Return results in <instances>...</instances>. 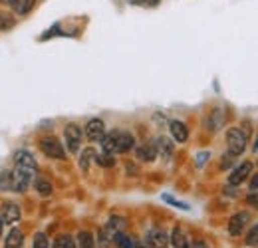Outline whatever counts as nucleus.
<instances>
[{
  "instance_id": "6e6552de",
  "label": "nucleus",
  "mask_w": 258,
  "mask_h": 248,
  "mask_svg": "<svg viewBox=\"0 0 258 248\" xmlns=\"http://www.w3.org/2000/svg\"><path fill=\"white\" fill-rule=\"evenodd\" d=\"M86 137L92 141V143H101V139L105 137V123L101 119H90L86 123Z\"/></svg>"
},
{
  "instance_id": "0eeeda50",
  "label": "nucleus",
  "mask_w": 258,
  "mask_h": 248,
  "mask_svg": "<svg viewBox=\"0 0 258 248\" xmlns=\"http://www.w3.org/2000/svg\"><path fill=\"white\" fill-rule=\"evenodd\" d=\"M250 173H252V163H250V161L240 163L238 167H234V169L230 171V175H228V185L238 187L240 183H244V181L248 179Z\"/></svg>"
},
{
  "instance_id": "4c0bfd02",
  "label": "nucleus",
  "mask_w": 258,
  "mask_h": 248,
  "mask_svg": "<svg viewBox=\"0 0 258 248\" xmlns=\"http://www.w3.org/2000/svg\"><path fill=\"white\" fill-rule=\"evenodd\" d=\"M135 248H145V246H135Z\"/></svg>"
},
{
  "instance_id": "c85d7f7f",
  "label": "nucleus",
  "mask_w": 258,
  "mask_h": 248,
  "mask_svg": "<svg viewBox=\"0 0 258 248\" xmlns=\"http://www.w3.org/2000/svg\"><path fill=\"white\" fill-rule=\"evenodd\" d=\"M16 22H14V18L10 16V14H4V12H0V30H8V28H12Z\"/></svg>"
},
{
  "instance_id": "4be33fe9",
  "label": "nucleus",
  "mask_w": 258,
  "mask_h": 248,
  "mask_svg": "<svg viewBox=\"0 0 258 248\" xmlns=\"http://www.w3.org/2000/svg\"><path fill=\"white\" fill-rule=\"evenodd\" d=\"M34 189H36V193L42 195V197H50V195H52V183L46 181V179H42V177L34 179Z\"/></svg>"
},
{
  "instance_id": "f704fd0d",
  "label": "nucleus",
  "mask_w": 258,
  "mask_h": 248,
  "mask_svg": "<svg viewBox=\"0 0 258 248\" xmlns=\"http://www.w3.org/2000/svg\"><path fill=\"white\" fill-rule=\"evenodd\" d=\"M252 151H258V137H256V141H254V145H252Z\"/></svg>"
},
{
  "instance_id": "bb28decb",
  "label": "nucleus",
  "mask_w": 258,
  "mask_h": 248,
  "mask_svg": "<svg viewBox=\"0 0 258 248\" xmlns=\"http://www.w3.org/2000/svg\"><path fill=\"white\" fill-rule=\"evenodd\" d=\"M246 244L250 246H258V222L250 226V230L246 232Z\"/></svg>"
},
{
  "instance_id": "20e7f679",
  "label": "nucleus",
  "mask_w": 258,
  "mask_h": 248,
  "mask_svg": "<svg viewBox=\"0 0 258 248\" xmlns=\"http://www.w3.org/2000/svg\"><path fill=\"white\" fill-rule=\"evenodd\" d=\"M82 129L78 127L76 123H68L64 129V141H66V147L70 153H78L80 151V145H82Z\"/></svg>"
},
{
  "instance_id": "4468645a",
  "label": "nucleus",
  "mask_w": 258,
  "mask_h": 248,
  "mask_svg": "<svg viewBox=\"0 0 258 248\" xmlns=\"http://www.w3.org/2000/svg\"><path fill=\"white\" fill-rule=\"evenodd\" d=\"M171 244L173 248H191V240L187 236V232L181 226H175L171 232Z\"/></svg>"
},
{
  "instance_id": "f03ea898",
  "label": "nucleus",
  "mask_w": 258,
  "mask_h": 248,
  "mask_svg": "<svg viewBox=\"0 0 258 248\" xmlns=\"http://www.w3.org/2000/svg\"><path fill=\"white\" fill-rule=\"evenodd\" d=\"M246 143H248L246 133L240 127H230L226 131V149H228V153L236 157L242 155L246 151Z\"/></svg>"
},
{
  "instance_id": "423d86ee",
  "label": "nucleus",
  "mask_w": 258,
  "mask_h": 248,
  "mask_svg": "<svg viewBox=\"0 0 258 248\" xmlns=\"http://www.w3.org/2000/svg\"><path fill=\"white\" fill-rule=\"evenodd\" d=\"M248 222H250V215L244 213V211L232 215L230 220H228V234H230V236H240V234L244 232V228L248 226Z\"/></svg>"
},
{
  "instance_id": "6ab92c4d",
  "label": "nucleus",
  "mask_w": 258,
  "mask_h": 248,
  "mask_svg": "<svg viewBox=\"0 0 258 248\" xmlns=\"http://www.w3.org/2000/svg\"><path fill=\"white\" fill-rule=\"evenodd\" d=\"M78 248H96V238L90 230H82L78 234V240H76Z\"/></svg>"
},
{
  "instance_id": "dca6fc26",
  "label": "nucleus",
  "mask_w": 258,
  "mask_h": 248,
  "mask_svg": "<svg viewBox=\"0 0 258 248\" xmlns=\"http://www.w3.org/2000/svg\"><path fill=\"white\" fill-rule=\"evenodd\" d=\"M34 4H36V0H10V2H8V6H10V8L14 10V14H18V16H26L34 8Z\"/></svg>"
},
{
  "instance_id": "9d476101",
  "label": "nucleus",
  "mask_w": 258,
  "mask_h": 248,
  "mask_svg": "<svg viewBox=\"0 0 258 248\" xmlns=\"http://www.w3.org/2000/svg\"><path fill=\"white\" fill-rule=\"evenodd\" d=\"M0 217H2V220H4L6 224L18 222V218H20V209H18V205H16V203H2V207H0Z\"/></svg>"
},
{
  "instance_id": "aec40b11",
  "label": "nucleus",
  "mask_w": 258,
  "mask_h": 248,
  "mask_svg": "<svg viewBox=\"0 0 258 248\" xmlns=\"http://www.w3.org/2000/svg\"><path fill=\"white\" fill-rule=\"evenodd\" d=\"M92 161H96V151H94L92 147H88V149H84L82 155H80V169H82L84 173H88Z\"/></svg>"
},
{
  "instance_id": "cd10ccee",
  "label": "nucleus",
  "mask_w": 258,
  "mask_h": 248,
  "mask_svg": "<svg viewBox=\"0 0 258 248\" xmlns=\"http://www.w3.org/2000/svg\"><path fill=\"white\" fill-rule=\"evenodd\" d=\"M163 201H165V203H169V205H173V207H177V209H181V211H189V209H191L187 203L177 201V199H175V197H171V195H163Z\"/></svg>"
},
{
  "instance_id": "a878e982",
  "label": "nucleus",
  "mask_w": 258,
  "mask_h": 248,
  "mask_svg": "<svg viewBox=\"0 0 258 248\" xmlns=\"http://www.w3.org/2000/svg\"><path fill=\"white\" fill-rule=\"evenodd\" d=\"M0 189L2 191H12V171L0 173Z\"/></svg>"
},
{
  "instance_id": "f257e3e1",
  "label": "nucleus",
  "mask_w": 258,
  "mask_h": 248,
  "mask_svg": "<svg viewBox=\"0 0 258 248\" xmlns=\"http://www.w3.org/2000/svg\"><path fill=\"white\" fill-rule=\"evenodd\" d=\"M133 145H135V137L123 129H111L101 139V149L107 153H113V155L115 153H127L133 149Z\"/></svg>"
},
{
  "instance_id": "7ed1b4c3",
  "label": "nucleus",
  "mask_w": 258,
  "mask_h": 248,
  "mask_svg": "<svg viewBox=\"0 0 258 248\" xmlns=\"http://www.w3.org/2000/svg\"><path fill=\"white\" fill-rule=\"evenodd\" d=\"M34 175H36V169L14 165V169H12V191L14 193H24L30 187V183H34Z\"/></svg>"
},
{
  "instance_id": "f8f14e48",
  "label": "nucleus",
  "mask_w": 258,
  "mask_h": 248,
  "mask_svg": "<svg viewBox=\"0 0 258 248\" xmlns=\"http://www.w3.org/2000/svg\"><path fill=\"white\" fill-rule=\"evenodd\" d=\"M169 131H171V135H173V139H175L177 143H185V141L189 139V129H187V125L183 123V121H179V119H173V121L169 123Z\"/></svg>"
},
{
  "instance_id": "2f4dec72",
  "label": "nucleus",
  "mask_w": 258,
  "mask_h": 248,
  "mask_svg": "<svg viewBox=\"0 0 258 248\" xmlns=\"http://www.w3.org/2000/svg\"><path fill=\"white\" fill-rule=\"evenodd\" d=\"M207 157H209V153H207V151H205V153H199V155H197V167L205 165V163H207Z\"/></svg>"
},
{
  "instance_id": "1a4fd4ad",
  "label": "nucleus",
  "mask_w": 258,
  "mask_h": 248,
  "mask_svg": "<svg viewBox=\"0 0 258 248\" xmlns=\"http://www.w3.org/2000/svg\"><path fill=\"white\" fill-rule=\"evenodd\" d=\"M169 242H171L169 234L165 230H161V228H151L147 232V244L151 248H167Z\"/></svg>"
},
{
  "instance_id": "393cba45",
  "label": "nucleus",
  "mask_w": 258,
  "mask_h": 248,
  "mask_svg": "<svg viewBox=\"0 0 258 248\" xmlns=\"http://www.w3.org/2000/svg\"><path fill=\"white\" fill-rule=\"evenodd\" d=\"M113 242H115V246L117 248H135L133 240L129 238L127 234H123V232H117V234L113 236Z\"/></svg>"
},
{
  "instance_id": "9b49d317",
  "label": "nucleus",
  "mask_w": 258,
  "mask_h": 248,
  "mask_svg": "<svg viewBox=\"0 0 258 248\" xmlns=\"http://www.w3.org/2000/svg\"><path fill=\"white\" fill-rule=\"evenodd\" d=\"M135 155L137 159H141V161H155L157 159V145H155V141H147V143H143V145H139L137 149H135Z\"/></svg>"
},
{
  "instance_id": "7c9ffc66",
  "label": "nucleus",
  "mask_w": 258,
  "mask_h": 248,
  "mask_svg": "<svg viewBox=\"0 0 258 248\" xmlns=\"http://www.w3.org/2000/svg\"><path fill=\"white\" fill-rule=\"evenodd\" d=\"M234 157L236 155H232V153H225V155H223V161H221V169H228V167L234 163Z\"/></svg>"
},
{
  "instance_id": "f3484780",
  "label": "nucleus",
  "mask_w": 258,
  "mask_h": 248,
  "mask_svg": "<svg viewBox=\"0 0 258 248\" xmlns=\"http://www.w3.org/2000/svg\"><path fill=\"white\" fill-rule=\"evenodd\" d=\"M24 242V236H22V230L20 228H12L4 240V248H22Z\"/></svg>"
},
{
  "instance_id": "e433bc0d",
  "label": "nucleus",
  "mask_w": 258,
  "mask_h": 248,
  "mask_svg": "<svg viewBox=\"0 0 258 248\" xmlns=\"http://www.w3.org/2000/svg\"><path fill=\"white\" fill-rule=\"evenodd\" d=\"M0 2H2V4H8V2H10V0H0Z\"/></svg>"
},
{
  "instance_id": "2eb2a0df",
  "label": "nucleus",
  "mask_w": 258,
  "mask_h": 248,
  "mask_svg": "<svg viewBox=\"0 0 258 248\" xmlns=\"http://www.w3.org/2000/svg\"><path fill=\"white\" fill-rule=\"evenodd\" d=\"M14 165L18 167H28V169H36V159L28 149H20L14 153Z\"/></svg>"
},
{
  "instance_id": "72a5a7b5",
  "label": "nucleus",
  "mask_w": 258,
  "mask_h": 248,
  "mask_svg": "<svg viewBox=\"0 0 258 248\" xmlns=\"http://www.w3.org/2000/svg\"><path fill=\"white\" fill-rule=\"evenodd\" d=\"M141 4H147V6H157L159 0H141Z\"/></svg>"
},
{
  "instance_id": "473e14b6",
  "label": "nucleus",
  "mask_w": 258,
  "mask_h": 248,
  "mask_svg": "<svg viewBox=\"0 0 258 248\" xmlns=\"http://www.w3.org/2000/svg\"><path fill=\"white\" fill-rule=\"evenodd\" d=\"M250 193H258V173L250 179Z\"/></svg>"
},
{
  "instance_id": "b1692460",
  "label": "nucleus",
  "mask_w": 258,
  "mask_h": 248,
  "mask_svg": "<svg viewBox=\"0 0 258 248\" xmlns=\"http://www.w3.org/2000/svg\"><path fill=\"white\" fill-rule=\"evenodd\" d=\"M54 248H78V244H76V240L70 234H60L54 240Z\"/></svg>"
},
{
  "instance_id": "a211bd4d",
  "label": "nucleus",
  "mask_w": 258,
  "mask_h": 248,
  "mask_svg": "<svg viewBox=\"0 0 258 248\" xmlns=\"http://www.w3.org/2000/svg\"><path fill=\"white\" fill-rule=\"evenodd\" d=\"M155 145H157V153H159L163 159H169V157L173 155V143H171V139H167V137H157V139H155Z\"/></svg>"
},
{
  "instance_id": "5701e85b",
  "label": "nucleus",
  "mask_w": 258,
  "mask_h": 248,
  "mask_svg": "<svg viewBox=\"0 0 258 248\" xmlns=\"http://www.w3.org/2000/svg\"><path fill=\"white\" fill-rule=\"evenodd\" d=\"M96 163L103 169H109L115 165V159H113V153H107V151H101V153H96Z\"/></svg>"
},
{
  "instance_id": "c9c22d12",
  "label": "nucleus",
  "mask_w": 258,
  "mask_h": 248,
  "mask_svg": "<svg viewBox=\"0 0 258 248\" xmlns=\"http://www.w3.org/2000/svg\"><path fill=\"white\" fill-rule=\"evenodd\" d=\"M2 224H4V220H2V217H0V236H2Z\"/></svg>"
},
{
  "instance_id": "ddd939ff",
  "label": "nucleus",
  "mask_w": 258,
  "mask_h": 248,
  "mask_svg": "<svg viewBox=\"0 0 258 248\" xmlns=\"http://www.w3.org/2000/svg\"><path fill=\"white\" fill-rule=\"evenodd\" d=\"M225 123V111L221 107H215L213 111H209L207 115V129L209 131H219Z\"/></svg>"
},
{
  "instance_id": "c756f323",
  "label": "nucleus",
  "mask_w": 258,
  "mask_h": 248,
  "mask_svg": "<svg viewBox=\"0 0 258 248\" xmlns=\"http://www.w3.org/2000/svg\"><path fill=\"white\" fill-rule=\"evenodd\" d=\"M34 248H50V242H48V238H46L44 232H38L34 236Z\"/></svg>"
},
{
  "instance_id": "39448f33",
  "label": "nucleus",
  "mask_w": 258,
  "mask_h": 248,
  "mask_svg": "<svg viewBox=\"0 0 258 248\" xmlns=\"http://www.w3.org/2000/svg\"><path fill=\"white\" fill-rule=\"evenodd\" d=\"M40 149H42L44 155L50 157V159H66L64 145H62L60 139H56V137H44V139L40 141Z\"/></svg>"
},
{
  "instance_id": "412c9836",
  "label": "nucleus",
  "mask_w": 258,
  "mask_h": 248,
  "mask_svg": "<svg viewBox=\"0 0 258 248\" xmlns=\"http://www.w3.org/2000/svg\"><path fill=\"white\" fill-rule=\"evenodd\" d=\"M105 228L115 236L117 232H123V228H125V218L121 217H111L109 218V222L105 224Z\"/></svg>"
}]
</instances>
